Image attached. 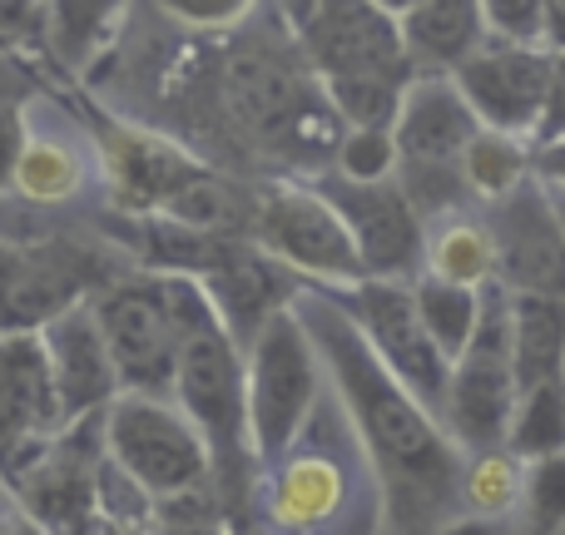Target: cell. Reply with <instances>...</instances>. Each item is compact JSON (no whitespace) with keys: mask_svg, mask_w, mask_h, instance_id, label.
<instances>
[{"mask_svg":"<svg viewBox=\"0 0 565 535\" xmlns=\"http://www.w3.org/2000/svg\"><path fill=\"white\" fill-rule=\"evenodd\" d=\"M99 179V145L55 119V125H35L30 115V145L20 159L15 194L30 204H70Z\"/></svg>","mask_w":565,"mask_h":535,"instance_id":"20","label":"cell"},{"mask_svg":"<svg viewBox=\"0 0 565 535\" xmlns=\"http://www.w3.org/2000/svg\"><path fill=\"white\" fill-rule=\"evenodd\" d=\"M292 40L318 89L338 85H412V65L402 50L397 6L377 0H318L292 6Z\"/></svg>","mask_w":565,"mask_h":535,"instance_id":"6","label":"cell"},{"mask_svg":"<svg viewBox=\"0 0 565 535\" xmlns=\"http://www.w3.org/2000/svg\"><path fill=\"white\" fill-rule=\"evenodd\" d=\"M224 531L228 535H298L292 526H282L278 516H268L258 501H248V506H238V511H228V521H224Z\"/></svg>","mask_w":565,"mask_h":535,"instance_id":"35","label":"cell"},{"mask_svg":"<svg viewBox=\"0 0 565 535\" xmlns=\"http://www.w3.org/2000/svg\"><path fill=\"white\" fill-rule=\"evenodd\" d=\"M531 174H536V184L561 189V194H565V139L531 145Z\"/></svg>","mask_w":565,"mask_h":535,"instance_id":"36","label":"cell"},{"mask_svg":"<svg viewBox=\"0 0 565 535\" xmlns=\"http://www.w3.org/2000/svg\"><path fill=\"white\" fill-rule=\"evenodd\" d=\"M254 501L268 516H278L282 526H292L298 535H312V531L332 526L342 516V506H348V471L328 451L292 447L274 471L258 477Z\"/></svg>","mask_w":565,"mask_h":535,"instance_id":"18","label":"cell"},{"mask_svg":"<svg viewBox=\"0 0 565 535\" xmlns=\"http://www.w3.org/2000/svg\"><path fill=\"white\" fill-rule=\"evenodd\" d=\"M451 79L467 95L481 129L536 145L551 109V85H556V55L551 50H511L487 40Z\"/></svg>","mask_w":565,"mask_h":535,"instance_id":"12","label":"cell"},{"mask_svg":"<svg viewBox=\"0 0 565 535\" xmlns=\"http://www.w3.org/2000/svg\"><path fill=\"white\" fill-rule=\"evenodd\" d=\"M224 99L228 115L248 129V135L278 139V145H308L318 135V119L338 125L332 105L322 99L318 79H298L288 65L258 55H234L224 69Z\"/></svg>","mask_w":565,"mask_h":535,"instance_id":"15","label":"cell"},{"mask_svg":"<svg viewBox=\"0 0 565 535\" xmlns=\"http://www.w3.org/2000/svg\"><path fill=\"white\" fill-rule=\"evenodd\" d=\"M169 15L184 20L189 30H234L248 15V6L244 0H179L169 6Z\"/></svg>","mask_w":565,"mask_h":535,"instance_id":"34","label":"cell"},{"mask_svg":"<svg viewBox=\"0 0 565 535\" xmlns=\"http://www.w3.org/2000/svg\"><path fill=\"white\" fill-rule=\"evenodd\" d=\"M199 174H204V164L154 129L109 125L99 139V179L125 218H154Z\"/></svg>","mask_w":565,"mask_h":535,"instance_id":"16","label":"cell"},{"mask_svg":"<svg viewBox=\"0 0 565 535\" xmlns=\"http://www.w3.org/2000/svg\"><path fill=\"white\" fill-rule=\"evenodd\" d=\"M322 199L338 208V218L348 224L352 248L362 258V278L382 282H417L422 278V254H427V224L412 208V199L402 194L397 179L387 184H348L328 169L312 179Z\"/></svg>","mask_w":565,"mask_h":535,"instance_id":"11","label":"cell"},{"mask_svg":"<svg viewBox=\"0 0 565 535\" xmlns=\"http://www.w3.org/2000/svg\"><path fill=\"white\" fill-rule=\"evenodd\" d=\"M0 535H55V531H50L45 521L30 516L25 506H15V501H10V506H0Z\"/></svg>","mask_w":565,"mask_h":535,"instance_id":"38","label":"cell"},{"mask_svg":"<svg viewBox=\"0 0 565 535\" xmlns=\"http://www.w3.org/2000/svg\"><path fill=\"white\" fill-rule=\"evenodd\" d=\"M546 535H565V521H561V526H556V531H546Z\"/></svg>","mask_w":565,"mask_h":535,"instance_id":"43","label":"cell"},{"mask_svg":"<svg viewBox=\"0 0 565 535\" xmlns=\"http://www.w3.org/2000/svg\"><path fill=\"white\" fill-rule=\"evenodd\" d=\"M95 511L119 535H149L159 526V501L139 481H129L109 457L99 461V477H95Z\"/></svg>","mask_w":565,"mask_h":535,"instance_id":"28","label":"cell"},{"mask_svg":"<svg viewBox=\"0 0 565 535\" xmlns=\"http://www.w3.org/2000/svg\"><path fill=\"white\" fill-rule=\"evenodd\" d=\"M531 145H521V139H507V135H491V129H481L477 145L467 149V159H461V184H467V199H481V204H501V199H511L516 189L531 184Z\"/></svg>","mask_w":565,"mask_h":535,"instance_id":"24","label":"cell"},{"mask_svg":"<svg viewBox=\"0 0 565 535\" xmlns=\"http://www.w3.org/2000/svg\"><path fill=\"white\" fill-rule=\"evenodd\" d=\"M412 298H417V318L427 328V338L437 342V352L447 362H457L461 352L471 347L477 338V322H481V292L477 288H457V282H441L422 272L412 282Z\"/></svg>","mask_w":565,"mask_h":535,"instance_id":"23","label":"cell"},{"mask_svg":"<svg viewBox=\"0 0 565 535\" xmlns=\"http://www.w3.org/2000/svg\"><path fill=\"white\" fill-rule=\"evenodd\" d=\"M551 55H565V0H546V40Z\"/></svg>","mask_w":565,"mask_h":535,"instance_id":"39","label":"cell"},{"mask_svg":"<svg viewBox=\"0 0 565 535\" xmlns=\"http://www.w3.org/2000/svg\"><path fill=\"white\" fill-rule=\"evenodd\" d=\"M531 521V535H546L565 521V457H546L526 467V501H521Z\"/></svg>","mask_w":565,"mask_h":535,"instance_id":"31","label":"cell"},{"mask_svg":"<svg viewBox=\"0 0 565 535\" xmlns=\"http://www.w3.org/2000/svg\"><path fill=\"white\" fill-rule=\"evenodd\" d=\"M507 451L521 457L526 467L546 457H565V377L516 392V417H511Z\"/></svg>","mask_w":565,"mask_h":535,"instance_id":"25","label":"cell"},{"mask_svg":"<svg viewBox=\"0 0 565 535\" xmlns=\"http://www.w3.org/2000/svg\"><path fill=\"white\" fill-rule=\"evenodd\" d=\"M50 30V6H0V50H30Z\"/></svg>","mask_w":565,"mask_h":535,"instance_id":"33","label":"cell"},{"mask_svg":"<svg viewBox=\"0 0 565 535\" xmlns=\"http://www.w3.org/2000/svg\"><path fill=\"white\" fill-rule=\"evenodd\" d=\"M397 25L412 75H457L487 45L481 6L471 0H412L397 6Z\"/></svg>","mask_w":565,"mask_h":535,"instance_id":"19","label":"cell"},{"mask_svg":"<svg viewBox=\"0 0 565 535\" xmlns=\"http://www.w3.org/2000/svg\"><path fill=\"white\" fill-rule=\"evenodd\" d=\"M516 417V362H511V292L501 282L481 288V322L471 347L451 362V387L441 402V431L467 457L507 451Z\"/></svg>","mask_w":565,"mask_h":535,"instance_id":"5","label":"cell"},{"mask_svg":"<svg viewBox=\"0 0 565 535\" xmlns=\"http://www.w3.org/2000/svg\"><path fill=\"white\" fill-rule=\"evenodd\" d=\"M248 244H254L268 264H278L282 272L308 278V288L342 292V288H352V282H362V258H358V248H352L348 224H342L338 208L312 184L258 189Z\"/></svg>","mask_w":565,"mask_h":535,"instance_id":"8","label":"cell"},{"mask_svg":"<svg viewBox=\"0 0 565 535\" xmlns=\"http://www.w3.org/2000/svg\"><path fill=\"white\" fill-rule=\"evenodd\" d=\"M0 506H10V491L6 486H0Z\"/></svg>","mask_w":565,"mask_h":535,"instance_id":"42","label":"cell"},{"mask_svg":"<svg viewBox=\"0 0 565 535\" xmlns=\"http://www.w3.org/2000/svg\"><path fill=\"white\" fill-rule=\"evenodd\" d=\"M125 20L119 6H50V50H55L60 65L85 69L89 60L99 55V45H109Z\"/></svg>","mask_w":565,"mask_h":535,"instance_id":"27","label":"cell"},{"mask_svg":"<svg viewBox=\"0 0 565 535\" xmlns=\"http://www.w3.org/2000/svg\"><path fill=\"white\" fill-rule=\"evenodd\" d=\"M332 174L348 184H387L397 179V145L392 129H342L332 149Z\"/></svg>","mask_w":565,"mask_h":535,"instance_id":"29","label":"cell"},{"mask_svg":"<svg viewBox=\"0 0 565 535\" xmlns=\"http://www.w3.org/2000/svg\"><path fill=\"white\" fill-rule=\"evenodd\" d=\"M292 308L387 491L397 501H417L422 511L447 501L461 486V451L447 441L441 421L372 357V347L348 322V312L332 302L328 288H298Z\"/></svg>","mask_w":565,"mask_h":535,"instance_id":"1","label":"cell"},{"mask_svg":"<svg viewBox=\"0 0 565 535\" xmlns=\"http://www.w3.org/2000/svg\"><path fill=\"white\" fill-rule=\"evenodd\" d=\"M332 302H338L352 328L362 332L372 357H377L431 417H441V402H447V387H451V362L441 357L437 342L422 328L412 282L362 278V282H352V288L332 292Z\"/></svg>","mask_w":565,"mask_h":535,"instance_id":"9","label":"cell"},{"mask_svg":"<svg viewBox=\"0 0 565 535\" xmlns=\"http://www.w3.org/2000/svg\"><path fill=\"white\" fill-rule=\"evenodd\" d=\"M174 407L199 427L209 457H214V486L224 496V511H238L258 491V461L248 441V372L244 347L218 322L214 302L194 282L184 322V352L174 372Z\"/></svg>","mask_w":565,"mask_h":535,"instance_id":"2","label":"cell"},{"mask_svg":"<svg viewBox=\"0 0 565 535\" xmlns=\"http://www.w3.org/2000/svg\"><path fill=\"white\" fill-rule=\"evenodd\" d=\"M30 145V105L20 99H0V194H15L20 159Z\"/></svg>","mask_w":565,"mask_h":535,"instance_id":"32","label":"cell"},{"mask_svg":"<svg viewBox=\"0 0 565 535\" xmlns=\"http://www.w3.org/2000/svg\"><path fill=\"white\" fill-rule=\"evenodd\" d=\"M115 272L65 238L10 244L0 238V338H40L55 318L89 302Z\"/></svg>","mask_w":565,"mask_h":535,"instance_id":"10","label":"cell"},{"mask_svg":"<svg viewBox=\"0 0 565 535\" xmlns=\"http://www.w3.org/2000/svg\"><path fill=\"white\" fill-rule=\"evenodd\" d=\"M461 496L487 521L511 516V511H521V501H526V461L511 457V451L467 457V467H461Z\"/></svg>","mask_w":565,"mask_h":535,"instance_id":"26","label":"cell"},{"mask_svg":"<svg viewBox=\"0 0 565 535\" xmlns=\"http://www.w3.org/2000/svg\"><path fill=\"white\" fill-rule=\"evenodd\" d=\"M75 421L60 407L40 338H0V486H15Z\"/></svg>","mask_w":565,"mask_h":535,"instance_id":"13","label":"cell"},{"mask_svg":"<svg viewBox=\"0 0 565 535\" xmlns=\"http://www.w3.org/2000/svg\"><path fill=\"white\" fill-rule=\"evenodd\" d=\"M422 272L441 282H457V288H477V292L487 282H497V248H491L487 218L467 214V208H457L447 218H431Z\"/></svg>","mask_w":565,"mask_h":535,"instance_id":"21","label":"cell"},{"mask_svg":"<svg viewBox=\"0 0 565 535\" xmlns=\"http://www.w3.org/2000/svg\"><path fill=\"white\" fill-rule=\"evenodd\" d=\"M546 139H565V55H556V85H551V109L536 145H546Z\"/></svg>","mask_w":565,"mask_h":535,"instance_id":"37","label":"cell"},{"mask_svg":"<svg viewBox=\"0 0 565 535\" xmlns=\"http://www.w3.org/2000/svg\"><path fill=\"white\" fill-rule=\"evenodd\" d=\"M511 362H516V392L565 377V302L511 292Z\"/></svg>","mask_w":565,"mask_h":535,"instance_id":"22","label":"cell"},{"mask_svg":"<svg viewBox=\"0 0 565 535\" xmlns=\"http://www.w3.org/2000/svg\"><path fill=\"white\" fill-rule=\"evenodd\" d=\"M105 457L159 506L214 486V457L199 427L174 407V397L119 392L105 411Z\"/></svg>","mask_w":565,"mask_h":535,"instance_id":"7","label":"cell"},{"mask_svg":"<svg viewBox=\"0 0 565 535\" xmlns=\"http://www.w3.org/2000/svg\"><path fill=\"white\" fill-rule=\"evenodd\" d=\"M189 298H194V278L145 272V268L125 272V278H109L89 298L125 392H149V397H169L174 392Z\"/></svg>","mask_w":565,"mask_h":535,"instance_id":"3","label":"cell"},{"mask_svg":"<svg viewBox=\"0 0 565 535\" xmlns=\"http://www.w3.org/2000/svg\"><path fill=\"white\" fill-rule=\"evenodd\" d=\"M248 372V441H254L258 477L274 471L282 457L302 441L312 411L322 402V367L298 308H282L258 328V338L244 347Z\"/></svg>","mask_w":565,"mask_h":535,"instance_id":"4","label":"cell"},{"mask_svg":"<svg viewBox=\"0 0 565 535\" xmlns=\"http://www.w3.org/2000/svg\"><path fill=\"white\" fill-rule=\"evenodd\" d=\"M40 347H45L50 377H55L60 407H65L70 421H89L105 417L109 402L119 397V372L115 357H109V342L95 322V308L79 302L65 318H55L45 332H40Z\"/></svg>","mask_w":565,"mask_h":535,"instance_id":"17","label":"cell"},{"mask_svg":"<svg viewBox=\"0 0 565 535\" xmlns=\"http://www.w3.org/2000/svg\"><path fill=\"white\" fill-rule=\"evenodd\" d=\"M149 535H228L224 521H159Z\"/></svg>","mask_w":565,"mask_h":535,"instance_id":"40","label":"cell"},{"mask_svg":"<svg viewBox=\"0 0 565 535\" xmlns=\"http://www.w3.org/2000/svg\"><path fill=\"white\" fill-rule=\"evenodd\" d=\"M491 248H497V282L516 298L565 302V234L556 224L546 189L531 179L511 199L487 208Z\"/></svg>","mask_w":565,"mask_h":535,"instance_id":"14","label":"cell"},{"mask_svg":"<svg viewBox=\"0 0 565 535\" xmlns=\"http://www.w3.org/2000/svg\"><path fill=\"white\" fill-rule=\"evenodd\" d=\"M541 189H546V184H541ZM546 199H551V208H556V224L565 234V194H561V189H546Z\"/></svg>","mask_w":565,"mask_h":535,"instance_id":"41","label":"cell"},{"mask_svg":"<svg viewBox=\"0 0 565 535\" xmlns=\"http://www.w3.org/2000/svg\"><path fill=\"white\" fill-rule=\"evenodd\" d=\"M481 25H487L491 45L511 50H546V0H487L481 6Z\"/></svg>","mask_w":565,"mask_h":535,"instance_id":"30","label":"cell"}]
</instances>
